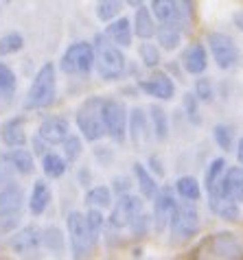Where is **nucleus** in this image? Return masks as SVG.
I'll return each mask as SVG.
<instances>
[{
  "label": "nucleus",
  "mask_w": 243,
  "mask_h": 260,
  "mask_svg": "<svg viewBox=\"0 0 243 260\" xmlns=\"http://www.w3.org/2000/svg\"><path fill=\"white\" fill-rule=\"evenodd\" d=\"M95 68L99 77L105 81H116L125 72V55L120 53V46H116L108 35H97L95 38Z\"/></svg>",
  "instance_id": "nucleus-1"
},
{
  "label": "nucleus",
  "mask_w": 243,
  "mask_h": 260,
  "mask_svg": "<svg viewBox=\"0 0 243 260\" xmlns=\"http://www.w3.org/2000/svg\"><path fill=\"white\" fill-rule=\"evenodd\" d=\"M55 88H57L55 66L48 61L38 70L31 88H28V92H26L24 110H42V107H48L55 99Z\"/></svg>",
  "instance_id": "nucleus-2"
},
{
  "label": "nucleus",
  "mask_w": 243,
  "mask_h": 260,
  "mask_svg": "<svg viewBox=\"0 0 243 260\" xmlns=\"http://www.w3.org/2000/svg\"><path fill=\"white\" fill-rule=\"evenodd\" d=\"M77 127L88 142H97L105 136L103 125V99L90 96L77 110Z\"/></svg>",
  "instance_id": "nucleus-3"
},
{
  "label": "nucleus",
  "mask_w": 243,
  "mask_h": 260,
  "mask_svg": "<svg viewBox=\"0 0 243 260\" xmlns=\"http://www.w3.org/2000/svg\"><path fill=\"white\" fill-rule=\"evenodd\" d=\"M59 68L66 75H88L95 68V46L90 42H75L59 59Z\"/></svg>",
  "instance_id": "nucleus-4"
},
{
  "label": "nucleus",
  "mask_w": 243,
  "mask_h": 260,
  "mask_svg": "<svg viewBox=\"0 0 243 260\" xmlns=\"http://www.w3.org/2000/svg\"><path fill=\"white\" fill-rule=\"evenodd\" d=\"M68 225V238H70V249H73L75 258H85L95 247V236L90 232L88 219L81 212H70L66 219Z\"/></svg>",
  "instance_id": "nucleus-5"
},
{
  "label": "nucleus",
  "mask_w": 243,
  "mask_h": 260,
  "mask_svg": "<svg viewBox=\"0 0 243 260\" xmlns=\"http://www.w3.org/2000/svg\"><path fill=\"white\" fill-rule=\"evenodd\" d=\"M127 107L116 99H103V125L105 136H110L114 142H123L127 136Z\"/></svg>",
  "instance_id": "nucleus-6"
},
{
  "label": "nucleus",
  "mask_w": 243,
  "mask_h": 260,
  "mask_svg": "<svg viewBox=\"0 0 243 260\" xmlns=\"http://www.w3.org/2000/svg\"><path fill=\"white\" fill-rule=\"evenodd\" d=\"M171 232L180 238H189L193 236L199 230V214H197V208L193 206V201H177L173 216H171Z\"/></svg>",
  "instance_id": "nucleus-7"
},
{
  "label": "nucleus",
  "mask_w": 243,
  "mask_h": 260,
  "mask_svg": "<svg viewBox=\"0 0 243 260\" xmlns=\"http://www.w3.org/2000/svg\"><path fill=\"white\" fill-rule=\"evenodd\" d=\"M142 212V199L136 197V194H120L118 201L112 206V212H110V225L116 228V230H123V228H130V223L136 214Z\"/></svg>",
  "instance_id": "nucleus-8"
},
{
  "label": "nucleus",
  "mask_w": 243,
  "mask_h": 260,
  "mask_svg": "<svg viewBox=\"0 0 243 260\" xmlns=\"http://www.w3.org/2000/svg\"><path fill=\"white\" fill-rule=\"evenodd\" d=\"M208 46H210V53H212V57H215L217 66L221 70H228L237 63L239 50H237V44H234V40L230 38V35L210 33L208 35Z\"/></svg>",
  "instance_id": "nucleus-9"
},
{
  "label": "nucleus",
  "mask_w": 243,
  "mask_h": 260,
  "mask_svg": "<svg viewBox=\"0 0 243 260\" xmlns=\"http://www.w3.org/2000/svg\"><path fill=\"white\" fill-rule=\"evenodd\" d=\"M154 199H156L154 201V225H156L158 232H162V230L171 223V216H173V210H175L177 201H175L173 190H171L169 186L160 188Z\"/></svg>",
  "instance_id": "nucleus-10"
},
{
  "label": "nucleus",
  "mask_w": 243,
  "mask_h": 260,
  "mask_svg": "<svg viewBox=\"0 0 243 260\" xmlns=\"http://www.w3.org/2000/svg\"><path fill=\"white\" fill-rule=\"evenodd\" d=\"M11 247L18 256H35L42 247V230L35 225H26L13 236Z\"/></svg>",
  "instance_id": "nucleus-11"
},
{
  "label": "nucleus",
  "mask_w": 243,
  "mask_h": 260,
  "mask_svg": "<svg viewBox=\"0 0 243 260\" xmlns=\"http://www.w3.org/2000/svg\"><path fill=\"white\" fill-rule=\"evenodd\" d=\"M70 134V125L64 116H48L42 120V125L38 129V136L46 144H62L68 138Z\"/></svg>",
  "instance_id": "nucleus-12"
},
{
  "label": "nucleus",
  "mask_w": 243,
  "mask_h": 260,
  "mask_svg": "<svg viewBox=\"0 0 243 260\" xmlns=\"http://www.w3.org/2000/svg\"><path fill=\"white\" fill-rule=\"evenodd\" d=\"M24 204V192L16 184H7L0 188V216L20 214Z\"/></svg>",
  "instance_id": "nucleus-13"
},
{
  "label": "nucleus",
  "mask_w": 243,
  "mask_h": 260,
  "mask_svg": "<svg viewBox=\"0 0 243 260\" xmlns=\"http://www.w3.org/2000/svg\"><path fill=\"white\" fill-rule=\"evenodd\" d=\"M140 88L147 92L149 96H156V99H162L167 101L173 96V81L167 77V72H154L149 79H145V81H140Z\"/></svg>",
  "instance_id": "nucleus-14"
},
{
  "label": "nucleus",
  "mask_w": 243,
  "mask_h": 260,
  "mask_svg": "<svg viewBox=\"0 0 243 260\" xmlns=\"http://www.w3.org/2000/svg\"><path fill=\"white\" fill-rule=\"evenodd\" d=\"M0 140H3L9 149L24 147V144H26L24 120L20 116H16V118H9L7 122H3V127H0Z\"/></svg>",
  "instance_id": "nucleus-15"
},
{
  "label": "nucleus",
  "mask_w": 243,
  "mask_h": 260,
  "mask_svg": "<svg viewBox=\"0 0 243 260\" xmlns=\"http://www.w3.org/2000/svg\"><path fill=\"white\" fill-rule=\"evenodd\" d=\"M151 11L162 24H175L180 26L182 20V9L177 0H151Z\"/></svg>",
  "instance_id": "nucleus-16"
},
{
  "label": "nucleus",
  "mask_w": 243,
  "mask_h": 260,
  "mask_svg": "<svg viewBox=\"0 0 243 260\" xmlns=\"http://www.w3.org/2000/svg\"><path fill=\"white\" fill-rule=\"evenodd\" d=\"M48 204H51V188L44 179H38L33 184V190H31V197H28V210H31L33 216H40L46 212Z\"/></svg>",
  "instance_id": "nucleus-17"
},
{
  "label": "nucleus",
  "mask_w": 243,
  "mask_h": 260,
  "mask_svg": "<svg viewBox=\"0 0 243 260\" xmlns=\"http://www.w3.org/2000/svg\"><path fill=\"white\" fill-rule=\"evenodd\" d=\"M105 35L114 42L116 46H120V48H127V46H132V35H134V31H132V24H130V20L127 18H114L112 22H110V26L105 28Z\"/></svg>",
  "instance_id": "nucleus-18"
},
{
  "label": "nucleus",
  "mask_w": 243,
  "mask_h": 260,
  "mask_svg": "<svg viewBox=\"0 0 243 260\" xmlns=\"http://www.w3.org/2000/svg\"><path fill=\"white\" fill-rule=\"evenodd\" d=\"M182 63H184V70L189 72V75H202L206 70V50L202 44H193L184 50L182 55Z\"/></svg>",
  "instance_id": "nucleus-19"
},
{
  "label": "nucleus",
  "mask_w": 243,
  "mask_h": 260,
  "mask_svg": "<svg viewBox=\"0 0 243 260\" xmlns=\"http://www.w3.org/2000/svg\"><path fill=\"white\" fill-rule=\"evenodd\" d=\"M224 192H226V199H232V201H237V204H241L243 201V169L232 166V169L226 171Z\"/></svg>",
  "instance_id": "nucleus-20"
},
{
  "label": "nucleus",
  "mask_w": 243,
  "mask_h": 260,
  "mask_svg": "<svg viewBox=\"0 0 243 260\" xmlns=\"http://www.w3.org/2000/svg\"><path fill=\"white\" fill-rule=\"evenodd\" d=\"M127 132H130L134 144H140L142 140L149 138V125H147V116L140 107H134L130 112V120H127Z\"/></svg>",
  "instance_id": "nucleus-21"
},
{
  "label": "nucleus",
  "mask_w": 243,
  "mask_h": 260,
  "mask_svg": "<svg viewBox=\"0 0 243 260\" xmlns=\"http://www.w3.org/2000/svg\"><path fill=\"white\" fill-rule=\"evenodd\" d=\"M134 33L142 40H149L156 35V22L151 18V11L142 5L136 9V16H134Z\"/></svg>",
  "instance_id": "nucleus-22"
},
{
  "label": "nucleus",
  "mask_w": 243,
  "mask_h": 260,
  "mask_svg": "<svg viewBox=\"0 0 243 260\" xmlns=\"http://www.w3.org/2000/svg\"><path fill=\"white\" fill-rule=\"evenodd\" d=\"M9 160L13 164V169H16V173H20V175H31V173L35 171V162H33V153L31 151H26L22 147H16L9 151Z\"/></svg>",
  "instance_id": "nucleus-23"
},
{
  "label": "nucleus",
  "mask_w": 243,
  "mask_h": 260,
  "mask_svg": "<svg viewBox=\"0 0 243 260\" xmlns=\"http://www.w3.org/2000/svg\"><path fill=\"white\" fill-rule=\"evenodd\" d=\"M66 169H68V160L62 157L59 153H44V157H42V171H44L46 177L57 179L66 173Z\"/></svg>",
  "instance_id": "nucleus-24"
},
{
  "label": "nucleus",
  "mask_w": 243,
  "mask_h": 260,
  "mask_svg": "<svg viewBox=\"0 0 243 260\" xmlns=\"http://www.w3.org/2000/svg\"><path fill=\"white\" fill-rule=\"evenodd\" d=\"M134 175L138 179V188L145 199H154L156 194H158V184H156V179L149 175L142 164H134Z\"/></svg>",
  "instance_id": "nucleus-25"
},
{
  "label": "nucleus",
  "mask_w": 243,
  "mask_h": 260,
  "mask_svg": "<svg viewBox=\"0 0 243 260\" xmlns=\"http://www.w3.org/2000/svg\"><path fill=\"white\" fill-rule=\"evenodd\" d=\"M212 251H215L217 256H228V258H234V256H239V243H237V238H234L232 234H217L215 238V243H212Z\"/></svg>",
  "instance_id": "nucleus-26"
},
{
  "label": "nucleus",
  "mask_w": 243,
  "mask_h": 260,
  "mask_svg": "<svg viewBox=\"0 0 243 260\" xmlns=\"http://www.w3.org/2000/svg\"><path fill=\"white\" fill-rule=\"evenodd\" d=\"M42 247H46L53 254H62L66 249V241H64V234L59 228H46L42 230Z\"/></svg>",
  "instance_id": "nucleus-27"
},
{
  "label": "nucleus",
  "mask_w": 243,
  "mask_h": 260,
  "mask_svg": "<svg viewBox=\"0 0 243 260\" xmlns=\"http://www.w3.org/2000/svg\"><path fill=\"white\" fill-rule=\"evenodd\" d=\"M149 114H151V129H154V136L158 140H167L169 136V122H167V112L158 105H151L149 107Z\"/></svg>",
  "instance_id": "nucleus-28"
},
{
  "label": "nucleus",
  "mask_w": 243,
  "mask_h": 260,
  "mask_svg": "<svg viewBox=\"0 0 243 260\" xmlns=\"http://www.w3.org/2000/svg\"><path fill=\"white\" fill-rule=\"evenodd\" d=\"M85 204L90 208H110L112 206V190L108 186H95L85 192Z\"/></svg>",
  "instance_id": "nucleus-29"
},
{
  "label": "nucleus",
  "mask_w": 243,
  "mask_h": 260,
  "mask_svg": "<svg viewBox=\"0 0 243 260\" xmlns=\"http://www.w3.org/2000/svg\"><path fill=\"white\" fill-rule=\"evenodd\" d=\"M156 35H158V42L162 48L167 50H173L177 48V44H180V31H177L175 24H162L156 28Z\"/></svg>",
  "instance_id": "nucleus-30"
},
{
  "label": "nucleus",
  "mask_w": 243,
  "mask_h": 260,
  "mask_svg": "<svg viewBox=\"0 0 243 260\" xmlns=\"http://www.w3.org/2000/svg\"><path fill=\"white\" fill-rule=\"evenodd\" d=\"M16 72H13L9 66H5V63H0V99H7L9 101L13 96V92H16Z\"/></svg>",
  "instance_id": "nucleus-31"
},
{
  "label": "nucleus",
  "mask_w": 243,
  "mask_h": 260,
  "mask_svg": "<svg viewBox=\"0 0 243 260\" xmlns=\"http://www.w3.org/2000/svg\"><path fill=\"white\" fill-rule=\"evenodd\" d=\"M123 3L120 0H99L97 3V18L101 22H112L114 18H118Z\"/></svg>",
  "instance_id": "nucleus-32"
},
{
  "label": "nucleus",
  "mask_w": 243,
  "mask_h": 260,
  "mask_svg": "<svg viewBox=\"0 0 243 260\" xmlns=\"http://www.w3.org/2000/svg\"><path fill=\"white\" fill-rule=\"evenodd\" d=\"M175 188H177V192H180L182 199H191V201H197L199 194H202L195 177H180L177 184H175Z\"/></svg>",
  "instance_id": "nucleus-33"
},
{
  "label": "nucleus",
  "mask_w": 243,
  "mask_h": 260,
  "mask_svg": "<svg viewBox=\"0 0 243 260\" xmlns=\"http://www.w3.org/2000/svg\"><path fill=\"white\" fill-rule=\"evenodd\" d=\"M24 48V38L20 33H7L0 38V55H13Z\"/></svg>",
  "instance_id": "nucleus-34"
},
{
  "label": "nucleus",
  "mask_w": 243,
  "mask_h": 260,
  "mask_svg": "<svg viewBox=\"0 0 243 260\" xmlns=\"http://www.w3.org/2000/svg\"><path fill=\"white\" fill-rule=\"evenodd\" d=\"M212 134H215V140L219 144V149H224L226 153L228 151H232V147H234V132H232L230 125H217Z\"/></svg>",
  "instance_id": "nucleus-35"
},
{
  "label": "nucleus",
  "mask_w": 243,
  "mask_h": 260,
  "mask_svg": "<svg viewBox=\"0 0 243 260\" xmlns=\"http://www.w3.org/2000/svg\"><path fill=\"white\" fill-rule=\"evenodd\" d=\"M62 144H64V157H66L68 162H77V157H79L81 151H83L81 140L77 138V136H70V134H68V138L64 140Z\"/></svg>",
  "instance_id": "nucleus-36"
},
{
  "label": "nucleus",
  "mask_w": 243,
  "mask_h": 260,
  "mask_svg": "<svg viewBox=\"0 0 243 260\" xmlns=\"http://www.w3.org/2000/svg\"><path fill=\"white\" fill-rule=\"evenodd\" d=\"M140 57H142V63H145L147 68H156L160 63L158 48H156V44H149V42L140 44Z\"/></svg>",
  "instance_id": "nucleus-37"
},
{
  "label": "nucleus",
  "mask_w": 243,
  "mask_h": 260,
  "mask_svg": "<svg viewBox=\"0 0 243 260\" xmlns=\"http://www.w3.org/2000/svg\"><path fill=\"white\" fill-rule=\"evenodd\" d=\"M13 173H16V169H13V164L9 160V153H3V151H0V188L7 184H11Z\"/></svg>",
  "instance_id": "nucleus-38"
},
{
  "label": "nucleus",
  "mask_w": 243,
  "mask_h": 260,
  "mask_svg": "<svg viewBox=\"0 0 243 260\" xmlns=\"http://www.w3.org/2000/svg\"><path fill=\"white\" fill-rule=\"evenodd\" d=\"M85 219H88V225H90V232L92 236H95V241L99 238V234H101V230H103V214L99 212V208H92V210L85 212Z\"/></svg>",
  "instance_id": "nucleus-39"
},
{
  "label": "nucleus",
  "mask_w": 243,
  "mask_h": 260,
  "mask_svg": "<svg viewBox=\"0 0 243 260\" xmlns=\"http://www.w3.org/2000/svg\"><path fill=\"white\" fill-rule=\"evenodd\" d=\"M217 214L221 216V219L226 221H237L239 219V208H237V201L232 199H224L217 208Z\"/></svg>",
  "instance_id": "nucleus-40"
},
{
  "label": "nucleus",
  "mask_w": 243,
  "mask_h": 260,
  "mask_svg": "<svg viewBox=\"0 0 243 260\" xmlns=\"http://www.w3.org/2000/svg\"><path fill=\"white\" fill-rule=\"evenodd\" d=\"M149 223H151V219L145 214V212H140V214H136L132 223H130V230H132V234L134 236H145L149 232Z\"/></svg>",
  "instance_id": "nucleus-41"
},
{
  "label": "nucleus",
  "mask_w": 243,
  "mask_h": 260,
  "mask_svg": "<svg viewBox=\"0 0 243 260\" xmlns=\"http://www.w3.org/2000/svg\"><path fill=\"white\" fill-rule=\"evenodd\" d=\"M184 110H187L189 118L193 122H199V116H197V94H191V92L184 94Z\"/></svg>",
  "instance_id": "nucleus-42"
},
{
  "label": "nucleus",
  "mask_w": 243,
  "mask_h": 260,
  "mask_svg": "<svg viewBox=\"0 0 243 260\" xmlns=\"http://www.w3.org/2000/svg\"><path fill=\"white\" fill-rule=\"evenodd\" d=\"M195 94H197V99H202V101H210L212 99V88H210L208 79H197Z\"/></svg>",
  "instance_id": "nucleus-43"
},
{
  "label": "nucleus",
  "mask_w": 243,
  "mask_h": 260,
  "mask_svg": "<svg viewBox=\"0 0 243 260\" xmlns=\"http://www.w3.org/2000/svg\"><path fill=\"white\" fill-rule=\"evenodd\" d=\"M20 223V214H9V216H0V234L11 232Z\"/></svg>",
  "instance_id": "nucleus-44"
},
{
  "label": "nucleus",
  "mask_w": 243,
  "mask_h": 260,
  "mask_svg": "<svg viewBox=\"0 0 243 260\" xmlns=\"http://www.w3.org/2000/svg\"><path fill=\"white\" fill-rule=\"evenodd\" d=\"M112 184H114L112 188L116 190L118 194L130 192V186H132V184H130V177H125V175H123V177H114V182H112Z\"/></svg>",
  "instance_id": "nucleus-45"
},
{
  "label": "nucleus",
  "mask_w": 243,
  "mask_h": 260,
  "mask_svg": "<svg viewBox=\"0 0 243 260\" xmlns=\"http://www.w3.org/2000/svg\"><path fill=\"white\" fill-rule=\"evenodd\" d=\"M149 164H151V171H156V175H158V177L164 175V169H162V162H160L158 155H151V157H149Z\"/></svg>",
  "instance_id": "nucleus-46"
},
{
  "label": "nucleus",
  "mask_w": 243,
  "mask_h": 260,
  "mask_svg": "<svg viewBox=\"0 0 243 260\" xmlns=\"http://www.w3.org/2000/svg\"><path fill=\"white\" fill-rule=\"evenodd\" d=\"M44 144H46V142L42 140L40 136H38V138L33 140V147H35V153H38V155H44Z\"/></svg>",
  "instance_id": "nucleus-47"
},
{
  "label": "nucleus",
  "mask_w": 243,
  "mask_h": 260,
  "mask_svg": "<svg viewBox=\"0 0 243 260\" xmlns=\"http://www.w3.org/2000/svg\"><path fill=\"white\" fill-rule=\"evenodd\" d=\"M234 26H237L239 31H243V11L234 13Z\"/></svg>",
  "instance_id": "nucleus-48"
},
{
  "label": "nucleus",
  "mask_w": 243,
  "mask_h": 260,
  "mask_svg": "<svg viewBox=\"0 0 243 260\" xmlns=\"http://www.w3.org/2000/svg\"><path fill=\"white\" fill-rule=\"evenodd\" d=\"M237 157H239V162L243 164V138L239 140V149H237Z\"/></svg>",
  "instance_id": "nucleus-49"
},
{
  "label": "nucleus",
  "mask_w": 243,
  "mask_h": 260,
  "mask_svg": "<svg viewBox=\"0 0 243 260\" xmlns=\"http://www.w3.org/2000/svg\"><path fill=\"white\" fill-rule=\"evenodd\" d=\"M127 5H132V7H140L142 3H145V0H125Z\"/></svg>",
  "instance_id": "nucleus-50"
}]
</instances>
